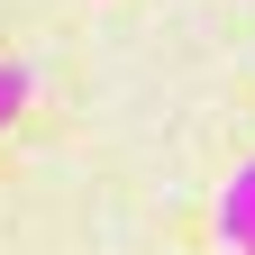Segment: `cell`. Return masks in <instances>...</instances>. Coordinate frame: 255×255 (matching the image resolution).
Masks as SVG:
<instances>
[{
	"label": "cell",
	"mask_w": 255,
	"mask_h": 255,
	"mask_svg": "<svg viewBox=\"0 0 255 255\" xmlns=\"http://www.w3.org/2000/svg\"><path fill=\"white\" fill-rule=\"evenodd\" d=\"M210 237L228 246V255H246V237H255V164H237V182L219 191V219H210Z\"/></svg>",
	"instance_id": "cell-1"
},
{
	"label": "cell",
	"mask_w": 255,
	"mask_h": 255,
	"mask_svg": "<svg viewBox=\"0 0 255 255\" xmlns=\"http://www.w3.org/2000/svg\"><path fill=\"white\" fill-rule=\"evenodd\" d=\"M18 110H27V73H18V64H0V128H9Z\"/></svg>",
	"instance_id": "cell-2"
}]
</instances>
